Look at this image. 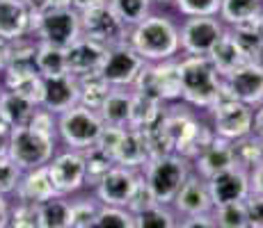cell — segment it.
Wrapping results in <instances>:
<instances>
[{"instance_id":"cell-52","label":"cell","mask_w":263,"mask_h":228,"mask_svg":"<svg viewBox=\"0 0 263 228\" xmlns=\"http://www.w3.org/2000/svg\"><path fill=\"white\" fill-rule=\"evenodd\" d=\"M23 5L28 7V12L32 14V16H37V14H44L46 9H50L48 0H23Z\"/></svg>"},{"instance_id":"cell-34","label":"cell","mask_w":263,"mask_h":228,"mask_svg":"<svg viewBox=\"0 0 263 228\" xmlns=\"http://www.w3.org/2000/svg\"><path fill=\"white\" fill-rule=\"evenodd\" d=\"M37 39L30 42V39H16V42H9V59L5 71L14 73V71H37Z\"/></svg>"},{"instance_id":"cell-31","label":"cell","mask_w":263,"mask_h":228,"mask_svg":"<svg viewBox=\"0 0 263 228\" xmlns=\"http://www.w3.org/2000/svg\"><path fill=\"white\" fill-rule=\"evenodd\" d=\"M261 12H263V0H222L217 16L234 28L238 23L259 21Z\"/></svg>"},{"instance_id":"cell-36","label":"cell","mask_w":263,"mask_h":228,"mask_svg":"<svg viewBox=\"0 0 263 228\" xmlns=\"http://www.w3.org/2000/svg\"><path fill=\"white\" fill-rule=\"evenodd\" d=\"M234 146V155H236V164L242 167V169H254L256 164L263 162V139L256 137L254 133L240 137V139L231 141Z\"/></svg>"},{"instance_id":"cell-19","label":"cell","mask_w":263,"mask_h":228,"mask_svg":"<svg viewBox=\"0 0 263 228\" xmlns=\"http://www.w3.org/2000/svg\"><path fill=\"white\" fill-rule=\"evenodd\" d=\"M73 105H78V78L73 73L44 78L42 108H46L53 114H62Z\"/></svg>"},{"instance_id":"cell-2","label":"cell","mask_w":263,"mask_h":228,"mask_svg":"<svg viewBox=\"0 0 263 228\" xmlns=\"http://www.w3.org/2000/svg\"><path fill=\"white\" fill-rule=\"evenodd\" d=\"M128 46L144 62H165L179 53V28L167 16H146L128 32Z\"/></svg>"},{"instance_id":"cell-10","label":"cell","mask_w":263,"mask_h":228,"mask_svg":"<svg viewBox=\"0 0 263 228\" xmlns=\"http://www.w3.org/2000/svg\"><path fill=\"white\" fill-rule=\"evenodd\" d=\"M213 133L227 141H236L240 137L252 135L254 126V112L250 105L234 100L229 96H222L213 105Z\"/></svg>"},{"instance_id":"cell-9","label":"cell","mask_w":263,"mask_h":228,"mask_svg":"<svg viewBox=\"0 0 263 228\" xmlns=\"http://www.w3.org/2000/svg\"><path fill=\"white\" fill-rule=\"evenodd\" d=\"M133 87L138 94H144L149 98L160 100V103L181 98L179 62H174V59H165V62H156V64L146 62V67L138 75Z\"/></svg>"},{"instance_id":"cell-23","label":"cell","mask_w":263,"mask_h":228,"mask_svg":"<svg viewBox=\"0 0 263 228\" xmlns=\"http://www.w3.org/2000/svg\"><path fill=\"white\" fill-rule=\"evenodd\" d=\"M206 57L211 59V64H213L215 71L222 75V78H227V75L234 73L236 69H240L242 64L250 62L247 55L242 53V48L236 44L234 34H231L229 30H224V34L220 37V42L213 46V50H211Z\"/></svg>"},{"instance_id":"cell-30","label":"cell","mask_w":263,"mask_h":228,"mask_svg":"<svg viewBox=\"0 0 263 228\" xmlns=\"http://www.w3.org/2000/svg\"><path fill=\"white\" fill-rule=\"evenodd\" d=\"M42 228H71V201L67 196H53L37 205Z\"/></svg>"},{"instance_id":"cell-48","label":"cell","mask_w":263,"mask_h":228,"mask_svg":"<svg viewBox=\"0 0 263 228\" xmlns=\"http://www.w3.org/2000/svg\"><path fill=\"white\" fill-rule=\"evenodd\" d=\"M245 210H247L250 228H263V196L261 194H250L245 199Z\"/></svg>"},{"instance_id":"cell-20","label":"cell","mask_w":263,"mask_h":228,"mask_svg":"<svg viewBox=\"0 0 263 228\" xmlns=\"http://www.w3.org/2000/svg\"><path fill=\"white\" fill-rule=\"evenodd\" d=\"M190 164L195 167L197 176L209 180L211 176L220 174V171H224V169H229V167L236 164L234 146H231V141L222 139V137H213V141H211L197 158H192Z\"/></svg>"},{"instance_id":"cell-38","label":"cell","mask_w":263,"mask_h":228,"mask_svg":"<svg viewBox=\"0 0 263 228\" xmlns=\"http://www.w3.org/2000/svg\"><path fill=\"white\" fill-rule=\"evenodd\" d=\"M217 228H250L247 221V210H245V201H236V203H224V205H215L211 210Z\"/></svg>"},{"instance_id":"cell-50","label":"cell","mask_w":263,"mask_h":228,"mask_svg":"<svg viewBox=\"0 0 263 228\" xmlns=\"http://www.w3.org/2000/svg\"><path fill=\"white\" fill-rule=\"evenodd\" d=\"M250 192L263 196V162L256 164L254 169H250Z\"/></svg>"},{"instance_id":"cell-39","label":"cell","mask_w":263,"mask_h":228,"mask_svg":"<svg viewBox=\"0 0 263 228\" xmlns=\"http://www.w3.org/2000/svg\"><path fill=\"white\" fill-rule=\"evenodd\" d=\"M89 228H135V217L126 208L101 205Z\"/></svg>"},{"instance_id":"cell-59","label":"cell","mask_w":263,"mask_h":228,"mask_svg":"<svg viewBox=\"0 0 263 228\" xmlns=\"http://www.w3.org/2000/svg\"><path fill=\"white\" fill-rule=\"evenodd\" d=\"M154 3H163L165 5V3H172V0H154Z\"/></svg>"},{"instance_id":"cell-15","label":"cell","mask_w":263,"mask_h":228,"mask_svg":"<svg viewBox=\"0 0 263 228\" xmlns=\"http://www.w3.org/2000/svg\"><path fill=\"white\" fill-rule=\"evenodd\" d=\"M48 178L53 182L55 192L60 196L76 194L85 187V158L83 151H64L53 155V160L46 164Z\"/></svg>"},{"instance_id":"cell-47","label":"cell","mask_w":263,"mask_h":228,"mask_svg":"<svg viewBox=\"0 0 263 228\" xmlns=\"http://www.w3.org/2000/svg\"><path fill=\"white\" fill-rule=\"evenodd\" d=\"M28 126H32V128H37V130H44V133H50V135H55V130H58L55 114L48 112V110L42 108V105H39V108L32 112V116H30V121H28Z\"/></svg>"},{"instance_id":"cell-32","label":"cell","mask_w":263,"mask_h":228,"mask_svg":"<svg viewBox=\"0 0 263 228\" xmlns=\"http://www.w3.org/2000/svg\"><path fill=\"white\" fill-rule=\"evenodd\" d=\"M234 34L236 44L242 48V53L247 55L250 62H261L263 57V32L259 21H247V23H238L229 30Z\"/></svg>"},{"instance_id":"cell-44","label":"cell","mask_w":263,"mask_h":228,"mask_svg":"<svg viewBox=\"0 0 263 228\" xmlns=\"http://www.w3.org/2000/svg\"><path fill=\"white\" fill-rule=\"evenodd\" d=\"M7 228H42L39 215H37V205L16 203L12 208V217H9Z\"/></svg>"},{"instance_id":"cell-8","label":"cell","mask_w":263,"mask_h":228,"mask_svg":"<svg viewBox=\"0 0 263 228\" xmlns=\"http://www.w3.org/2000/svg\"><path fill=\"white\" fill-rule=\"evenodd\" d=\"M101 130H103V121H101L99 112L80 103L67 112L58 114V133L71 151H85L94 146Z\"/></svg>"},{"instance_id":"cell-40","label":"cell","mask_w":263,"mask_h":228,"mask_svg":"<svg viewBox=\"0 0 263 228\" xmlns=\"http://www.w3.org/2000/svg\"><path fill=\"white\" fill-rule=\"evenodd\" d=\"M108 3H110V7L115 9V14H117L128 28L144 21V18L149 16V7H151V0H108Z\"/></svg>"},{"instance_id":"cell-45","label":"cell","mask_w":263,"mask_h":228,"mask_svg":"<svg viewBox=\"0 0 263 228\" xmlns=\"http://www.w3.org/2000/svg\"><path fill=\"white\" fill-rule=\"evenodd\" d=\"M156 203H158V201H156V196L151 194L149 185H146L144 178H142V180H140V185L135 187V192H133V196H130L126 210H128L130 215H140L142 210H146V208H151V205H156Z\"/></svg>"},{"instance_id":"cell-54","label":"cell","mask_w":263,"mask_h":228,"mask_svg":"<svg viewBox=\"0 0 263 228\" xmlns=\"http://www.w3.org/2000/svg\"><path fill=\"white\" fill-rule=\"evenodd\" d=\"M103 3H108V0H71V7L76 12H85V9L96 7V5H103Z\"/></svg>"},{"instance_id":"cell-14","label":"cell","mask_w":263,"mask_h":228,"mask_svg":"<svg viewBox=\"0 0 263 228\" xmlns=\"http://www.w3.org/2000/svg\"><path fill=\"white\" fill-rule=\"evenodd\" d=\"M222 91L224 96L240 103L261 105L263 103V62H247L227 78H222Z\"/></svg>"},{"instance_id":"cell-46","label":"cell","mask_w":263,"mask_h":228,"mask_svg":"<svg viewBox=\"0 0 263 228\" xmlns=\"http://www.w3.org/2000/svg\"><path fill=\"white\" fill-rule=\"evenodd\" d=\"M124 130L126 128H117V126H105L103 123V130H101V135H99V139H96L94 146H99L101 151H105V153L112 158V153L119 146V139H121V135H124Z\"/></svg>"},{"instance_id":"cell-3","label":"cell","mask_w":263,"mask_h":228,"mask_svg":"<svg viewBox=\"0 0 263 228\" xmlns=\"http://www.w3.org/2000/svg\"><path fill=\"white\" fill-rule=\"evenodd\" d=\"M190 174H192L190 160L179 153L156 155L142 167V178L160 205H172L174 196L179 194L181 185Z\"/></svg>"},{"instance_id":"cell-43","label":"cell","mask_w":263,"mask_h":228,"mask_svg":"<svg viewBox=\"0 0 263 228\" xmlns=\"http://www.w3.org/2000/svg\"><path fill=\"white\" fill-rule=\"evenodd\" d=\"M21 176H23V171L9 160V155H0V194L3 196L14 194Z\"/></svg>"},{"instance_id":"cell-18","label":"cell","mask_w":263,"mask_h":228,"mask_svg":"<svg viewBox=\"0 0 263 228\" xmlns=\"http://www.w3.org/2000/svg\"><path fill=\"white\" fill-rule=\"evenodd\" d=\"M64 55H67V71L78 78V75L99 73L105 55H108V48L87 37H80L69 48H64Z\"/></svg>"},{"instance_id":"cell-4","label":"cell","mask_w":263,"mask_h":228,"mask_svg":"<svg viewBox=\"0 0 263 228\" xmlns=\"http://www.w3.org/2000/svg\"><path fill=\"white\" fill-rule=\"evenodd\" d=\"M163 130L172 144V151L188 160L197 158L215 137L213 130H209L204 123H199L190 112L181 108L165 110Z\"/></svg>"},{"instance_id":"cell-5","label":"cell","mask_w":263,"mask_h":228,"mask_svg":"<svg viewBox=\"0 0 263 228\" xmlns=\"http://www.w3.org/2000/svg\"><path fill=\"white\" fill-rule=\"evenodd\" d=\"M7 155L21 171L46 167L55 155V135L37 130L32 126L12 128Z\"/></svg>"},{"instance_id":"cell-56","label":"cell","mask_w":263,"mask_h":228,"mask_svg":"<svg viewBox=\"0 0 263 228\" xmlns=\"http://www.w3.org/2000/svg\"><path fill=\"white\" fill-rule=\"evenodd\" d=\"M7 59H9V42L0 39V71H5V67H7Z\"/></svg>"},{"instance_id":"cell-24","label":"cell","mask_w":263,"mask_h":228,"mask_svg":"<svg viewBox=\"0 0 263 228\" xmlns=\"http://www.w3.org/2000/svg\"><path fill=\"white\" fill-rule=\"evenodd\" d=\"M115 164L119 167H128V169H142L149 162V151H146L144 137L140 130H130L126 128L124 135L119 139V146L112 153Z\"/></svg>"},{"instance_id":"cell-22","label":"cell","mask_w":263,"mask_h":228,"mask_svg":"<svg viewBox=\"0 0 263 228\" xmlns=\"http://www.w3.org/2000/svg\"><path fill=\"white\" fill-rule=\"evenodd\" d=\"M32 14L23 5V0H0V39L16 42L30 34Z\"/></svg>"},{"instance_id":"cell-12","label":"cell","mask_w":263,"mask_h":228,"mask_svg":"<svg viewBox=\"0 0 263 228\" xmlns=\"http://www.w3.org/2000/svg\"><path fill=\"white\" fill-rule=\"evenodd\" d=\"M224 34L215 16H188L179 30V46L185 55H209Z\"/></svg>"},{"instance_id":"cell-57","label":"cell","mask_w":263,"mask_h":228,"mask_svg":"<svg viewBox=\"0 0 263 228\" xmlns=\"http://www.w3.org/2000/svg\"><path fill=\"white\" fill-rule=\"evenodd\" d=\"M50 7H71V0H48Z\"/></svg>"},{"instance_id":"cell-51","label":"cell","mask_w":263,"mask_h":228,"mask_svg":"<svg viewBox=\"0 0 263 228\" xmlns=\"http://www.w3.org/2000/svg\"><path fill=\"white\" fill-rule=\"evenodd\" d=\"M9 135H12V128H9V123L3 119V116H0V155H7Z\"/></svg>"},{"instance_id":"cell-53","label":"cell","mask_w":263,"mask_h":228,"mask_svg":"<svg viewBox=\"0 0 263 228\" xmlns=\"http://www.w3.org/2000/svg\"><path fill=\"white\" fill-rule=\"evenodd\" d=\"M9 217H12V205L9 201L0 194V228H7L9 226Z\"/></svg>"},{"instance_id":"cell-25","label":"cell","mask_w":263,"mask_h":228,"mask_svg":"<svg viewBox=\"0 0 263 228\" xmlns=\"http://www.w3.org/2000/svg\"><path fill=\"white\" fill-rule=\"evenodd\" d=\"M163 116H165V108H163V103H160V100L149 98V96L133 91V96H130L128 126H126V128L140 130V133H142V130L156 126L160 119H163Z\"/></svg>"},{"instance_id":"cell-1","label":"cell","mask_w":263,"mask_h":228,"mask_svg":"<svg viewBox=\"0 0 263 228\" xmlns=\"http://www.w3.org/2000/svg\"><path fill=\"white\" fill-rule=\"evenodd\" d=\"M181 98L195 108H213L224 96L222 75L206 55H185L179 62Z\"/></svg>"},{"instance_id":"cell-49","label":"cell","mask_w":263,"mask_h":228,"mask_svg":"<svg viewBox=\"0 0 263 228\" xmlns=\"http://www.w3.org/2000/svg\"><path fill=\"white\" fill-rule=\"evenodd\" d=\"M176 228H217L213 215H195V217H183Z\"/></svg>"},{"instance_id":"cell-58","label":"cell","mask_w":263,"mask_h":228,"mask_svg":"<svg viewBox=\"0 0 263 228\" xmlns=\"http://www.w3.org/2000/svg\"><path fill=\"white\" fill-rule=\"evenodd\" d=\"M259 25H261V32H263V12H261V16H259Z\"/></svg>"},{"instance_id":"cell-11","label":"cell","mask_w":263,"mask_h":228,"mask_svg":"<svg viewBox=\"0 0 263 228\" xmlns=\"http://www.w3.org/2000/svg\"><path fill=\"white\" fill-rule=\"evenodd\" d=\"M146 62L135 53L133 48L126 44L112 46L108 48V55L103 59V67L99 73L110 82V87H133V82L138 80V75L142 73Z\"/></svg>"},{"instance_id":"cell-21","label":"cell","mask_w":263,"mask_h":228,"mask_svg":"<svg viewBox=\"0 0 263 228\" xmlns=\"http://www.w3.org/2000/svg\"><path fill=\"white\" fill-rule=\"evenodd\" d=\"M14 196H16V203L39 205V203H44V201L53 199V196H60V194L55 192L53 182L48 178V169L46 167H39V169L23 171L21 180H18L16 190H14Z\"/></svg>"},{"instance_id":"cell-13","label":"cell","mask_w":263,"mask_h":228,"mask_svg":"<svg viewBox=\"0 0 263 228\" xmlns=\"http://www.w3.org/2000/svg\"><path fill=\"white\" fill-rule=\"evenodd\" d=\"M142 180L140 169H128V167L115 164L103 178L99 180V185L94 187V196L99 199L101 205H115V208H126L133 196L135 187Z\"/></svg>"},{"instance_id":"cell-29","label":"cell","mask_w":263,"mask_h":228,"mask_svg":"<svg viewBox=\"0 0 263 228\" xmlns=\"http://www.w3.org/2000/svg\"><path fill=\"white\" fill-rule=\"evenodd\" d=\"M110 91H112V87L101 73L78 75V103L85 105V108L99 112V108L108 98Z\"/></svg>"},{"instance_id":"cell-16","label":"cell","mask_w":263,"mask_h":228,"mask_svg":"<svg viewBox=\"0 0 263 228\" xmlns=\"http://www.w3.org/2000/svg\"><path fill=\"white\" fill-rule=\"evenodd\" d=\"M209 185V194L211 201L215 205H224V203H236V201H245L250 192V171L242 169V167L234 164L229 169L220 171V174L211 176L206 180Z\"/></svg>"},{"instance_id":"cell-41","label":"cell","mask_w":263,"mask_h":228,"mask_svg":"<svg viewBox=\"0 0 263 228\" xmlns=\"http://www.w3.org/2000/svg\"><path fill=\"white\" fill-rule=\"evenodd\" d=\"M99 208L101 203L96 196H85V199L71 201V228H89Z\"/></svg>"},{"instance_id":"cell-33","label":"cell","mask_w":263,"mask_h":228,"mask_svg":"<svg viewBox=\"0 0 263 228\" xmlns=\"http://www.w3.org/2000/svg\"><path fill=\"white\" fill-rule=\"evenodd\" d=\"M37 73L42 75V78H53V75L69 73L64 48L46 44V42H39L37 44Z\"/></svg>"},{"instance_id":"cell-42","label":"cell","mask_w":263,"mask_h":228,"mask_svg":"<svg viewBox=\"0 0 263 228\" xmlns=\"http://www.w3.org/2000/svg\"><path fill=\"white\" fill-rule=\"evenodd\" d=\"M176 9L188 16H217L222 0H174Z\"/></svg>"},{"instance_id":"cell-55","label":"cell","mask_w":263,"mask_h":228,"mask_svg":"<svg viewBox=\"0 0 263 228\" xmlns=\"http://www.w3.org/2000/svg\"><path fill=\"white\" fill-rule=\"evenodd\" d=\"M252 133L263 139V103L259 105V110L254 112V126H252Z\"/></svg>"},{"instance_id":"cell-28","label":"cell","mask_w":263,"mask_h":228,"mask_svg":"<svg viewBox=\"0 0 263 228\" xmlns=\"http://www.w3.org/2000/svg\"><path fill=\"white\" fill-rule=\"evenodd\" d=\"M39 105L30 103L28 98L14 94V91H0V116L9 123V128H21V126H28L30 116L37 110Z\"/></svg>"},{"instance_id":"cell-7","label":"cell","mask_w":263,"mask_h":228,"mask_svg":"<svg viewBox=\"0 0 263 228\" xmlns=\"http://www.w3.org/2000/svg\"><path fill=\"white\" fill-rule=\"evenodd\" d=\"M130 28L115 14L110 3L96 5L85 12H80V37H87L92 42L112 48V46L128 42Z\"/></svg>"},{"instance_id":"cell-27","label":"cell","mask_w":263,"mask_h":228,"mask_svg":"<svg viewBox=\"0 0 263 228\" xmlns=\"http://www.w3.org/2000/svg\"><path fill=\"white\" fill-rule=\"evenodd\" d=\"M130 96H133V91H126L124 87H112L108 98L99 108L101 121L105 126L126 128L128 126V112H130Z\"/></svg>"},{"instance_id":"cell-26","label":"cell","mask_w":263,"mask_h":228,"mask_svg":"<svg viewBox=\"0 0 263 228\" xmlns=\"http://www.w3.org/2000/svg\"><path fill=\"white\" fill-rule=\"evenodd\" d=\"M5 89L28 98L30 103L42 105L44 98V78L37 71H5Z\"/></svg>"},{"instance_id":"cell-37","label":"cell","mask_w":263,"mask_h":228,"mask_svg":"<svg viewBox=\"0 0 263 228\" xmlns=\"http://www.w3.org/2000/svg\"><path fill=\"white\" fill-rule=\"evenodd\" d=\"M133 217H135V228H176L179 226V219H176L179 215L170 205H160V203L146 208V210Z\"/></svg>"},{"instance_id":"cell-35","label":"cell","mask_w":263,"mask_h":228,"mask_svg":"<svg viewBox=\"0 0 263 228\" xmlns=\"http://www.w3.org/2000/svg\"><path fill=\"white\" fill-rule=\"evenodd\" d=\"M83 158H85V185H89V187L99 185V180L115 167V160L105 151H101L99 146L85 149Z\"/></svg>"},{"instance_id":"cell-17","label":"cell","mask_w":263,"mask_h":228,"mask_svg":"<svg viewBox=\"0 0 263 228\" xmlns=\"http://www.w3.org/2000/svg\"><path fill=\"white\" fill-rule=\"evenodd\" d=\"M172 210L181 217L209 215V212L213 210V201H211L206 180L197 174H190L183 185H181L179 194L172 201Z\"/></svg>"},{"instance_id":"cell-6","label":"cell","mask_w":263,"mask_h":228,"mask_svg":"<svg viewBox=\"0 0 263 228\" xmlns=\"http://www.w3.org/2000/svg\"><path fill=\"white\" fill-rule=\"evenodd\" d=\"M30 32L37 42L69 48L76 39H80V12L73 7H50L30 18Z\"/></svg>"}]
</instances>
